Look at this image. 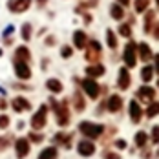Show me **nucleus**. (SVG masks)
<instances>
[{
  "instance_id": "27",
  "label": "nucleus",
  "mask_w": 159,
  "mask_h": 159,
  "mask_svg": "<svg viewBox=\"0 0 159 159\" xmlns=\"http://www.w3.org/2000/svg\"><path fill=\"white\" fill-rule=\"evenodd\" d=\"M157 113H159V102L154 101V102H150V104H148V108H146V117H150V119H152V117H156Z\"/></svg>"
},
{
  "instance_id": "22",
  "label": "nucleus",
  "mask_w": 159,
  "mask_h": 159,
  "mask_svg": "<svg viewBox=\"0 0 159 159\" xmlns=\"http://www.w3.org/2000/svg\"><path fill=\"white\" fill-rule=\"evenodd\" d=\"M57 157H59L57 146H48V148H44V150L39 154V159H57Z\"/></svg>"
},
{
  "instance_id": "25",
  "label": "nucleus",
  "mask_w": 159,
  "mask_h": 159,
  "mask_svg": "<svg viewBox=\"0 0 159 159\" xmlns=\"http://www.w3.org/2000/svg\"><path fill=\"white\" fill-rule=\"evenodd\" d=\"M71 139H73V135H71V134H57V135H55V143L64 144L66 148H70V146H71Z\"/></svg>"
},
{
  "instance_id": "6",
  "label": "nucleus",
  "mask_w": 159,
  "mask_h": 159,
  "mask_svg": "<svg viewBox=\"0 0 159 159\" xmlns=\"http://www.w3.org/2000/svg\"><path fill=\"white\" fill-rule=\"evenodd\" d=\"M7 9L11 11V13H15V15H20V13H24V11H28L30 9V6H31V0H7Z\"/></svg>"
},
{
  "instance_id": "12",
  "label": "nucleus",
  "mask_w": 159,
  "mask_h": 159,
  "mask_svg": "<svg viewBox=\"0 0 159 159\" xmlns=\"http://www.w3.org/2000/svg\"><path fill=\"white\" fill-rule=\"evenodd\" d=\"M77 152H79L80 156H86V157H90V156H93V154H95V144L92 143V141H86V139H82V141L77 144Z\"/></svg>"
},
{
  "instance_id": "16",
  "label": "nucleus",
  "mask_w": 159,
  "mask_h": 159,
  "mask_svg": "<svg viewBox=\"0 0 159 159\" xmlns=\"http://www.w3.org/2000/svg\"><path fill=\"white\" fill-rule=\"evenodd\" d=\"M137 51H139L137 57H139L141 61H144V62L150 61V59H154V53H152V49H150V46H148L146 42H141V44L137 46Z\"/></svg>"
},
{
  "instance_id": "40",
  "label": "nucleus",
  "mask_w": 159,
  "mask_h": 159,
  "mask_svg": "<svg viewBox=\"0 0 159 159\" xmlns=\"http://www.w3.org/2000/svg\"><path fill=\"white\" fill-rule=\"evenodd\" d=\"M82 4L86 7H93V6H97V0H82Z\"/></svg>"
},
{
  "instance_id": "34",
  "label": "nucleus",
  "mask_w": 159,
  "mask_h": 159,
  "mask_svg": "<svg viewBox=\"0 0 159 159\" xmlns=\"http://www.w3.org/2000/svg\"><path fill=\"white\" fill-rule=\"evenodd\" d=\"M9 126V117L7 115H0V130H6V128Z\"/></svg>"
},
{
  "instance_id": "9",
  "label": "nucleus",
  "mask_w": 159,
  "mask_h": 159,
  "mask_svg": "<svg viewBox=\"0 0 159 159\" xmlns=\"http://www.w3.org/2000/svg\"><path fill=\"white\" fill-rule=\"evenodd\" d=\"M137 99L144 102V104H150V102H154V99H156V90L154 88H150V86H141L139 90H137Z\"/></svg>"
},
{
  "instance_id": "5",
  "label": "nucleus",
  "mask_w": 159,
  "mask_h": 159,
  "mask_svg": "<svg viewBox=\"0 0 159 159\" xmlns=\"http://www.w3.org/2000/svg\"><path fill=\"white\" fill-rule=\"evenodd\" d=\"M46 121H48V106H40L37 113L31 117V128L39 132L46 126Z\"/></svg>"
},
{
  "instance_id": "30",
  "label": "nucleus",
  "mask_w": 159,
  "mask_h": 159,
  "mask_svg": "<svg viewBox=\"0 0 159 159\" xmlns=\"http://www.w3.org/2000/svg\"><path fill=\"white\" fill-rule=\"evenodd\" d=\"M146 141H148V135H146L144 132H137V134H135V144H137L139 148L146 146Z\"/></svg>"
},
{
  "instance_id": "14",
  "label": "nucleus",
  "mask_w": 159,
  "mask_h": 159,
  "mask_svg": "<svg viewBox=\"0 0 159 159\" xmlns=\"http://www.w3.org/2000/svg\"><path fill=\"white\" fill-rule=\"evenodd\" d=\"M73 44H75V48H79V49H86V46H88V37H86V33L77 30V31L73 33Z\"/></svg>"
},
{
  "instance_id": "1",
  "label": "nucleus",
  "mask_w": 159,
  "mask_h": 159,
  "mask_svg": "<svg viewBox=\"0 0 159 159\" xmlns=\"http://www.w3.org/2000/svg\"><path fill=\"white\" fill-rule=\"evenodd\" d=\"M79 130H80V134H84L88 139H97V137L102 135L104 126L102 125H97V123H90V121H82L79 125Z\"/></svg>"
},
{
  "instance_id": "43",
  "label": "nucleus",
  "mask_w": 159,
  "mask_h": 159,
  "mask_svg": "<svg viewBox=\"0 0 159 159\" xmlns=\"http://www.w3.org/2000/svg\"><path fill=\"white\" fill-rule=\"evenodd\" d=\"M117 148H125V146H126V143H125V141H123V139H119V141H117Z\"/></svg>"
},
{
  "instance_id": "49",
  "label": "nucleus",
  "mask_w": 159,
  "mask_h": 159,
  "mask_svg": "<svg viewBox=\"0 0 159 159\" xmlns=\"http://www.w3.org/2000/svg\"><path fill=\"white\" fill-rule=\"evenodd\" d=\"M157 86H159V80H157Z\"/></svg>"
},
{
  "instance_id": "17",
  "label": "nucleus",
  "mask_w": 159,
  "mask_h": 159,
  "mask_svg": "<svg viewBox=\"0 0 159 159\" xmlns=\"http://www.w3.org/2000/svg\"><path fill=\"white\" fill-rule=\"evenodd\" d=\"M11 106H13V110H15V111H26V110H30V108H31L30 101H28V99H24V97H16V99H13Z\"/></svg>"
},
{
  "instance_id": "31",
  "label": "nucleus",
  "mask_w": 159,
  "mask_h": 159,
  "mask_svg": "<svg viewBox=\"0 0 159 159\" xmlns=\"http://www.w3.org/2000/svg\"><path fill=\"white\" fill-rule=\"evenodd\" d=\"M148 4H150V0H135V11L137 13L148 11Z\"/></svg>"
},
{
  "instance_id": "41",
  "label": "nucleus",
  "mask_w": 159,
  "mask_h": 159,
  "mask_svg": "<svg viewBox=\"0 0 159 159\" xmlns=\"http://www.w3.org/2000/svg\"><path fill=\"white\" fill-rule=\"evenodd\" d=\"M46 44H48V46H55V37H53V35H49L48 39H46Z\"/></svg>"
},
{
  "instance_id": "46",
  "label": "nucleus",
  "mask_w": 159,
  "mask_h": 159,
  "mask_svg": "<svg viewBox=\"0 0 159 159\" xmlns=\"http://www.w3.org/2000/svg\"><path fill=\"white\" fill-rule=\"evenodd\" d=\"M84 22H86V24H90V22H92V16H90V15H84Z\"/></svg>"
},
{
  "instance_id": "29",
  "label": "nucleus",
  "mask_w": 159,
  "mask_h": 159,
  "mask_svg": "<svg viewBox=\"0 0 159 159\" xmlns=\"http://www.w3.org/2000/svg\"><path fill=\"white\" fill-rule=\"evenodd\" d=\"M31 33H33V30H31V24H22V40H26V42H30V39H31Z\"/></svg>"
},
{
  "instance_id": "45",
  "label": "nucleus",
  "mask_w": 159,
  "mask_h": 159,
  "mask_svg": "<svg viewBox=\"0 0 159 159\" xmlns=\"http://www.w3.org/2000/svg\"><path fill=\"white\" fill-rule=\"evenodd\" d=\"M121 6H130V0H117Z\"/></svg>"
},
{
  "instance_id": "47",
  "label": "nucleus",
  "mask_w": 159,
  "mask_h": 159,
  "mask_svg": "<svg viewBox=\"0 0 159 159\" xmlns=\"http://www.w3.org/2000/svg\"><path fill=\"white\" fill-rule=\"evenodd\" d=\"M37 2H39V6H40V7H42V6H46V4H48V0H37Z\"/></svg>"
},
{
  "instance_id": "32",
  "label": "nucleus",
  "mask_w": 159,
  "mask_h": 159,
  "mask_svg": "<svg viewBox=\"0 0 159 159\" xmlns=\"http://www.w3.org/2000/svg\"><path fill=\"white\" fill-rule=\"evenodd\" d=\"M119 33H121L123 37L130 39V37H132V26H130V24H121V26H119Z\"/></svg>"
},
{
  "instance_id": "19",
  "label": "nucleus",
  "mask_w": 159,
  "mask_h": 159,
  "mask_svg": "<svg viewBox=\"0 0 159 159\" xmlns=\"http://www.w3.org/2000/svg\"><path fill=\"white\" fill-rule=\"evenodd\" d=\"M86 75H88L90 79H95V77L104 75V66H101V64H92V66H88V68H86Z\"/></svg>"
},
{
  "instance_id": "8",
  "label": "nucleus",
  "mask_w": 159,
  "mask_h": 159,
  "mask_svg": "<svg viewBox=\"0 0 159 159\" xmlns=\"http://www.w3.org/2000/svg\"><path fill=\"white\" fill-rule=\"evenodd\" d=\"M80 84H82V90L88 93L90 99H97V97H99V93H101V86H99L93 79H84Z\"/></svg>"
},
{
  "instance_id": "3",
  "label": "nucleus",
  "mask_w": 159,
  "mask_h": 159,
  "mask_svg": "<svg viewBox=\"0 0 159 159\" xmlns=\"http://www.w3.org/2000/svg\"><path fill=\"white\" fill-rule=\"evenodd\" d=\"M101 57H102L101 44L95 42V40L88 42V46H86V49H84V59H86L88 62H92V64H97L99 61H101Z\"/></svg>"
},
{
  "instance_id": "39",
  "label": "nucleus",
  "mask_w": 159,
  "mask_h": 159,
  "mask_svg": "<svg viewBox=\"0 0 159 159\" xmlns=\"http://www.w3.org/2000/svg\"><path fill=\"white\" fill-rule=\"evenodd\" d=\"M152 35H154V39L156 40H159V22L154 26V30H152Z\"/></svg>"
},
{
  "instance_id": "28",
  "label": "nucleus",
  "mask_w": 159,
  "mask_h": 159,
  "mask_svg": "<svg viewBox=\"0 0 159 159\" xmlns=\"http://www.w3.org/2000/svg\"><path fill=\"white\" fill-rule=\"evenodd\" d=\"M154 71H156V70H154L152 66H144L143 70H141V79H143L144 82H148V80L152 79V75H154Z\"/></svg>"
},
{
  "instance_id": "48",
  "label": "nucleus",
  "mask_w": 159,
  "mask_h": 159,
  "mask_svg": "<svg viewBox=\"0 0 159 159\" xmlns=\"http://www.w3.org/2000/svg\"><path fill=\"white\" fill-rule=\"evenodd\" d=\"M156 4H157V6H159V0H156Z\"/></svg>"
},
{
  "instance_id": "10",
  "label": "nucleus",
  "mask_w": 159,
  "mask_h": 159,
  "mask_svg": "<svg viewBox=\"0 0 159 159\" xmlns=\"http://www.w3.org/2000/svg\"><path fill=\"white\" fill-rule=\"evenodd\" d=\"M15 73L18 79H30L31 77V68L30 62H22V61H15Z\"/></svg>"
},
{
  "instance_id": "11",
  "label": "nucleus",
  "mask_w": 159,
  "mask_h": 159,
  "mask_svg": "<svg viewBox=\"0 0 159 159\" xmlns=\"http://www.w3.org/2000/svg\"><path fill=\"white\" fill-rule=\"evenodd\" d=\"M130 82H132V77H130L128 68H121L119 70V77H117V88L119 90H128Z\"/></svg>"
},
{
  "instance_id": "35",
  "label": "nucleus",
  "mask_w": 159,
  "mask_h": 159,
  "mask_svg": "<svg viewBox=\"0 0 159 159\" xmlns=\"http://www.w3.org/2000/svg\"><path fill=\"white\" fill-rule=\"evenodd\" d=\"M152 141L154 143H159V126L152 128Z\"/></svg>"
},
{
  "instance_id": "15",
  "label": "nucleus",
  "mask_w": 159,
  "mask_h": 159,
  "mask_svg": "<svg viewBox=\"0 0 159 159\" xmlns=\"http://www.w3.org/2000/svg\"><path fill=\"white\" fill-rule=\"evenodd\" d=\"M15 61H22V62L31 61V51L28 49V46H18L15 49Z\"/></svg>"
},
{
  "instance_id": "38",
  "label": "nucleus",
  "mask_w": 159,
  "mask_h": 159,
  "mask_svg": "<svg viewBox=\"0 0 159 159\" xmlns=\"http://www.w3.org/2000/svg\"><path fill=\"white\" fill-rule=\"evenodd\" d=\"M30 141H35V143H40V141H42V135H39V134H31V135H30Z\"/></svg>"
},
{
  "instance_id": "36",
  "label": "nucleus",
  "mask_w": 159,
  "mask_h": 159,
  "mask_svg": "<svg viewBox=\"0 0 159 159\" xmlns=\"http://www.w3.org/2000/svg\"><path fill=\"white\" fill-rule=\"evenodd\" d=\"M7 146H9V141H7L6 137H0V152H4Z\"/></svg>"
},
{
  "instance_id": "21",
  "label": "nucleus",
  "mask_w": 159,
  "mask_h": 159,
  "mask_svg": "<svg viewBox=\"0 0 159 159\" xmlns=\"http://www.w3.org/2000/svg\"><path fill=\"white\" fill-rule=\"evenodd\" d=\"M110 16L113 20H123L125 18V9L121 4H111L110 6Z\"/></svg>"
},
{
  "instance_id": "20",
  "label": "nucleus",
  "mask_w": 159,
  "mask_h": 159,
  "mask_svg": "<svg viewBox=\"0 0 159 159\" xmlns=\"http://www.w3.org/2000/svg\"><path fill=\"white\" fill-rule=\"evenodd\" d=\"M154 18H156V13H154V11L148 9V11L144 13V28H143L144 33H152L154 26H156V24H154Z\"/></svg>"
},
{
  "instance_id": "7",
  "label": "nucleus",
  "mask_w": 159,
  "mask_h": 159,
  "mask_svg": "<svg viewBox=\"0 0 159 159\" xmlns=\"http://www.w3.org/2000/svg\"><path fill=\"white\" fill-rule=\"evenodd\" d=\"M30 139L28 137H18L15 141V154L18 159H24L28 154H30V150H31V146H30Z\"/></svg>"
},
{
  "instance_id": "26",
  "label": "nucleus",
  "mask_w": 159,
  "mask_h": 159,
  "mask_svg": "<svg viewBox=\"0 0 159 159\" xmlns=\"http://www.w3.org/2000/svg\"><path fill=\"white\" fill-rule=\"evenodd\" d=\"M106 42H108V48L110 49L117 48V37H115L113 30H106Z\"/></svg>"
},
{
  "instance_id": "33",
  "label": "nucleus",
  "mask_w": 159,
  "mask_h": 159,
  "mask_svg": "<svg viewBox=\"0 0 159 159\" xmlns=\"http://www.w3.org/2000/svg\"><path fill=\"white\" fill-rule=\"evenodd\" d=\"M61 55H62L64 59H70V57L73 55V48H71V46H64V48L61 49Z\"/></svg>"
},
{
  "instance_id": "18",
  "label": "nucleus",
  "mask_w": 159,
  "mask_h": 159,
  "mask_svg": "<svg viewBox=\"0 0 159 159\" xmlns=\"http://www.w3.org/2000/svg\"><path fill=\"white\" fill-rule=\"evenodd\" d=\"M106 106H108V110L113 113V111H119L123 108V99L121 95H110V99L106 101Z\"/></svg>"
},
{
  "instance_id": "42",
  "label": "nucleus",
  "mask_w": 159,
  "mask_h": 159,
  "mask_svg": "<svg viewBox=\"0 0 159 159\" xmlns=\"http://www.w3.org/2000/svg\"><path fill=\"white\" fill-rule=\"evenodd\" d=\"M154 61H156V66H154V70L159 73V55H154Z\"/></svg>"
},
{
  "instance_id": "23",
  "label": "nucleus",
  "mask_w": 159,
  "mask_h": 159,
  "mask_svg": "<svg viewBox=\"0 0 159 159\" xmlns=\"http://www.w3.org/2000/svg\"><path fill=\"white\" fill-rule=\"evenodd\" d=\"M71 104H73V108H75L77 111H82L84 108H86V101H84V97H82L80 92H75V93H73V101H71Z\"/></svg>"
},
{
  "instance_id": "44",
  "label": "nucleus",
  "mask_w": 159,
  "mask_h": 159,
  "mask_svg": "<svg viewBox=\"0 0 159 159\" xmlns=\"http://www.w3.org/2000/svg\"><path fill=\"white\" fill-rule=\"evenodd\" d=\"M7 106V102H6V99H0V110H4Z\"/></svg>"
},
{
  "instance_id": "13",
  "label": "nucleus",
  "mask_w": 159,
  "mask_h": 159,
  "mask_svg": "<svg viewBox=\"0 0 159 159\" xmlns=\"http://www.w3.org/2000/svg\"><path fill=\"white\" fill-rule=\"evenodd\" d=\"M128 113H130V119H132V123H135V125H137V123L141 121L143 110H141V106H139V102H137V101H130Z\"/></svg>"
},
{
  "instance_id": "2",
  "label": "nucleus",
  "mask_w": 159,
  "mask_h": 159,
  "mask_svg": "<svg viewBox=\"0 0 159 159\" xmlns=\"http://www.w3.org/2000/svg\"><path fill=\"white\" fill-rule=\"evenodd\" d=\"M51 106H53V110H55V117H57V123L61 125V126H66L68 123H70V113H68V101H62L61 104H57V101H53L51 99Z\"/></svg>"
},
{
  "instance_id": "4",
  "label": "nucleus",
  "mask_w": 159,
  "mask_h": 159,
  "mask_svg": "<svg viewBox=\"0 0 159 159\" xmlns=\"http://www.w3.org/2000/svg\"><path fill=\"white\" fill-rule=\"evenodd\" d=\"M123 59H125V64L126 68H134L137 64V44L134 40H130L125 48V53H123Z\"/></svg>"
},
{
  "instance_id": "24",
  "label": "nucleus",
  "mask_w": 159,
  "mask_h": 159,
  "mask_svg": "<svg viewBox=\"0 0 159 159\" xmlns=\"http://www.w3.org/2000/svg\"><path fill=\"white\" fill-rule=\"evenodd\" d=\"M46 86L51 93H61L62 92V82L59 79H48L46 80Z\"/></svg>"
},
{
  "instance_id": "37",
  "label": "nucleus",
  "mask_w": 159,
  "mask_h": 159,
  "mask_svg": "<svg viewBox=\"0 0 159 159\" xmlns=\"http://www.w3.org/2000/svg\"><path fill=\"white\" fill-rule=\"evenodd\" d=\"M104 159H121V157L115 152H104Z\"/></svg>"
}]
</instances>
